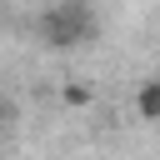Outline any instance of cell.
Returning <instances> with one entry per match:
<instances>
[{"mask_svg": "<svg viewBox=\"0 0 160 160\" xmlns=\"http://www.w3.org/2000/svg\"><path fill=\"white\" fill-rule=\"evenodd\" d=\"M35 35L45 50H80L100 35V20H95L90 0H60L35 20Z\"/></svg>", "mask_w": 160, "mask_h": 160, "instance_id": "cell-1", "label": "cell"}, {"mask_svg": "<svg viewBox=\"0 0 160 160\" xmlns=\"http://www.w3.org/2000/svg\"><path fill=\"white\" fill-rule=\"evenodd\" d=\"M135 115H140V120H160V75L135 90Z\"/></svg>", "mask_w": 160, "mask_h": 160, "instance_id": "cell-2", "label": "cell"}, {"mask_svg": "<svg viewBox=\"0 0 160 160\" xmlns=\"http://www.w3.org/2000/svg\"><path fill=\"white\" fill-rule=\"evenodd\" d=\"M60 100H65L70 110H85L95 95H90V85H80V80H65V85H60Z\"/></svg>", "mask_w": 160, "mask_h": 160, "instance_id": "cell-3", "label": "cell"}, {"mask_svg": "<svg viewBox=\"0 0 160 160\" xmlns=\"http://www.w3.org/2000/svg\"><path fill=\"white\" fill-rule=\"evenodd\" d=\"M0 115H5V100H0Z\"/></svg>", "mask_w": 160, "mask_h": 160, "instance_id": "cell-4", "label": "cell"}]
</instances>
